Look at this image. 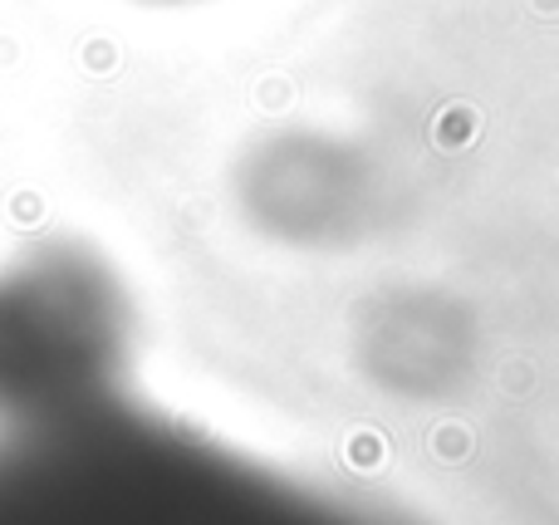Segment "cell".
Returning <instances> with one entry per match:
<instances>
[{"instance_id": "obj_1", "label": "cell", "mask_w": 559, "mask_h": 525, "mask_svg": "<svg viewBox=\"0 0 559 525\" xmlns=\"http://www.w3.org/2000/svg\"><path fill=\"white\" fill-rule=\"evenodd\" d=\"M128 363L133 305L88 246L0 255V422L123 393Z\"/></svg>"}]
</instances>
